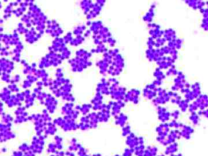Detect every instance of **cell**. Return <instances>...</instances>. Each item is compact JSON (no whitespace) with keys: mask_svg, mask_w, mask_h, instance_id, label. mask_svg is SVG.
<instances>
[{"mask_svg":"<svg viewBox=\"0 0 208 156\" xmlns=\"http://www.w3.org/2000/svg\"><path fill=\"white\" fill-rule=\"evenodd\" d=\"M179 112L177 111H175V112L172 113L171 116L176 119H177L179 117Z\"/></svg>","mask_w":208,"mask_h":156,"instance_id":"9","label":"cell"},{"mask_svg":"<svg viewBox=\"0 0 208 156\" xmlns=\"http://www.w3.org/2000/svg\"><path fill=\"white\" fill-rule=\"evenodd\" d=\"M139 138H137L136 136H132L131 137L128 141V144L131 148H135L138 146L140 145L139 144Z\"/></svg>","mask_w":208,"mask_h":156,"instance_id":"5","label":"cell"},{"mask_svg":"<svg viewBox=\"0 0 208 156\" xmlns=\"http://www.w3.org/2000/svg\"><path fill=\"white\" fill-rule=\"evenodd\" d=\"M171 156H182V155L181 154H173Z\"/></svg>","mask_w":208,"mask_h":156,"instance_id":"10","label":"cell"},{"mask_svg":"<svg viewBox=\"0 0 208 156\" xmlns=\"http://www.w3.org/2000/svg\"><path fill=\"white\" fill-rule=\"evenodd\" d=\"M180 133H181V136H183L186 139H188L190 138V134L192 133V131H191V129L190 127L185 126L182 128Z\"/></svg>","mask_w":208,"mask_h":156,"instance_id":"6","label":"cell"},{"mask_svg":"<svg viewBox=\"0 0 208 156\" xmlns=\"http://www.w3.org/2000/svg\"><path fill=\"white\" fill-rule=\"evenodd\" d=\"M169 125L166 123L161 124L156 129V131L158 136H167L169 131Z\"/></svg>","mask_w":208,"mask_h":156,"instance_id":"2","label":"cell"},{"mask_svg":"<svg viewBox=\"0 0 208 156\" xmlns=\"http://www.w3.org/2000/svg\"><path fill=\"white\" fill-rule=\"evenodd\" d=\"M158 148L154 146H149L145 150L144 156H157Z\"/></svg>","mask_w":208,"mask_h":156,"instance_id":"4","label":"cell"},{"mask_svg":"<svg viewBox=\"0 0 208 156\" xmlns=\"http://www.w3.org/2000/svg\"><path fill=\"white\" fill-rule=\"evenodd\" d=\"M158 117L162 121H166L169 119L170 114L164 108H160L158 109Z\"/></svg>","mask_w":208,"mask_h":156,"instance_id":"3","label":"cell"},{"mask_svg":"<svg viewBox=\"0 0 208 156\" xmlns=\"http://www.w3.org/2000/svg\"><path fill=\"white\" fill-rule=\"evenodd\" d=\"M165 156V155H164V154H161V155H159V156Z\"/></svg>","mask_w":208,"mask_h":156,"instance_id":"11","label":"cell"},{"mask_svg":"<svg viewBox=\"0 0 208 156\" xmlns=\"http://www.w3.org/2000/svg\"><path fill=\"white\" fill-rule=\"evenodd\" d=\"M178 149H179V145L176 142L169 144L168 146H167L165 148V154L170 156H172L173 154H175V153L178 151Z\"/></svg>","mask_w":208,"mask_h":156,"instance_id":"1","label":"cell"},{"mask_svg":"<svg viewBox=\"0 0 208 156\" xmlns=\"http://www.w3.org/2000/svg\"><path fill=\"white\" fill-rule=\"evenodd\" d=\"M146 148L144 144H140L135 148L136 156H144Z\"/></svg>","mask_w":208,"mask_h":156,"instance_id":"7","label":"cell"},{"mask_svg":"<svg viewBox=\"0 0 208 156\" xmlns=\"http://www.w3.org/2000/svg\"><path fill=\"white\" fill-rule=\"evenodd\" d=\"M179 107L181 108L182 111H186V109L187 107V104L186 103V101H181L179 102Z\"/></svg>","mask_w":208,"mask_h":156,"instance_id":"8","label":"cell"}]
</instances>
